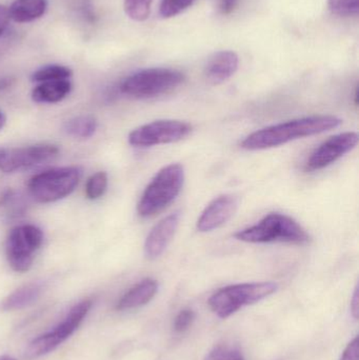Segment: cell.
<instances>
[{
  "instance_id": "obj_2",
  "label": "cell",
  "mask_w": 359,
  "mask_h": 360,
  "mask_svg": "<svg viewBox=\"0 0 359 360\" xmlns=\"http://www.w3.org/2000/svg\"><path fill=\"white\" fill-rule=\"evenodd\" d=\"M237 240L249 243H282L307 245L311 236L290 216L271 213L254 226L238 231L234 234Z\"/></svg>"
},
{
  "instance_id": "obj_19",
  "label": "cell",
  "mask_w": 359,
  "mask_h": 360,
  "mask_svg": "<svg viewBox=\"0 0 359 360\" xmlns=\"http://www.w3.org/2000/svg\"><path fill=\"white\" fill-rule=\"evenodd\" d=\"M98 122L92 115L76 116L65 124V132L69 136L78 139H89L95 134Z\"/></svg>"
},
{
  "instance_id": "obj_16",
  "label": "cell",
  "mask_w": 359,
  "mask_h": 360,
  "mask_svg": "<svg viewBox=\"0 0 359 360\" xmlns=\"http://www.w3.org/2000/svg\"><path fill=\"white\" fill-rule=\"evenodd\" d=\"M70 79L40 82L32 91V99L37 103H56L71 93Z\"/></svg>"
},
{
  "instance_id": "obj_25",
  "label": "cell",
  "mask_w": 359,
  "mask_h": 360,
  "mask_svg": "<svg viewBox=\"0 0 359 360\" xmlns=\"http://www.w3.org/2000/svg\"><path fill=\"white\" fill-rule=\"evenodd\" d=\"M204 360H244L240 351L227 347H217L207 355Z\"/></svg>"
},
{
  "instance_id": "obj_31",
  "label": "cell",
  "mask_w": 359,
  "mask_h": 360,
  "mask_svg": "<svg viewBox=\"0 0 359 360\" xmlns=\"http://www.w3.org/2000/svg\"><path fill=\"white\" fill-rule=\"evenodd\" d=\"M12 78H0V90L8 88L12 84Z\"/></svg>"
},
{
  "instance_id": "obj_3",
  "label": "cell",
  "mask_w": 359,
  "mask_h": 360,
  "mask_svg": "<svg viewBox=\"0 0 359 360\" xmlns=\"http://www.w3.org/2000/svg\"><path fill=\"white\" fill-rule=\"evenodd\" d=\"M185 170L179 164L162 168L151 180L137 205L139 216L152 217L174 201L183 188Z\"/></svg>"
},
{
  "instance_id": "obj_8",
  "label": "cell",
  "mask_w": 359,
  "mask_h": 360,
  "mask_svg": "<svg viewBox=\"0 0 359 360\" xmlns=\"http://www.w3.org/2000/svg\"><path fill=\"white\" fill-rule=\"evenodd\" d=\"M92 304L91 300H82L79 304H75L54 329L38 336L30 342L25 351V356L29 359H39L58 348L78 329L84 317L90 312Z\"/></svg>"
},
{
  "instance_id": "obj_33",
  "label": "cell",
  "mask_w": 359,
  "mask_h": 360,
  "mask_svg": "<svg viewBox=\"0 0 359 360\" xmlns=\"http://www.w3.org/2000/svg\"><path fill=\"white\" fill-rule=\"evenodd\" d=\"M0 360H16V359H13V357H10V356H4Z\"/></svg>"
},
{
  "instance_id": "obj_17",
  "label": "cell",
  "mask_w": 359,
  "mask_h": 360,
  "mask_svg": "<svg viewBox=\"0 0 359 360\" xmlns=\"http://www.w3.org/2000/svg\"><path fill=\"white\" fill-rule=\"evenodd\" d=\"M44 291V283H31L17 289L2 302V310L17 311L35 304Z\"/></svg>"
},
{
  "instance_id": "obj_9",
  "label": "cell",
  "mask_w": 359,
  "mask_h": 360,
  "mask_svg": "<svg viewBox=\"0 0 359 360\" xmlns=\"http://www.w3.org/2000/svg\"><path fill=\"white\" fill-rule=\"evenodd\" d=\"M192 126L181 120H156L143 124L129 135V143L133 147L149 148L153 146L177 143L189 136Z\"/></svg>"
},
{
  "instance_id": "obj_23",
  "label": "cell",
  "mask_w": 359,
  "mask_h": 360,
  "mask_svg": "<svg viewBox=\"0 0 359 360\" xmlns=\"http://www.w3.org/2000/svg\"><path fill=\"white\" fill-rule=\"evenodd\" d=\"M195 0H162L159 14L162 18H172L189 8Z\"/></svg>"
},
{
  "instance_id": "obj_5",
  "label": "cell",
  "mask_w": 359,
  "mask_h": 360,
  "mask_svg": "<svg viewBox=\"0 0 359 360\" xmlns=\"http://www.w3.org/2000/svg\"><path fill=\"white\" fill-rule=\"evenodd\" d=\"M185 82L181 71L167 68L141 70L126 77L120 90L126 96L135 99H149L172 92Z\"/></svg>"
},
{
  "instance_id": "obj_6",
  "label": "cell",
  "mask_w": 359,
  "mask_h": 360,
  "mask_svg": "<svg viewBox=\"0 0 359 360\" xmlns=\"http://www.w3.org/2000/svg\"><path fill=\"white\" fill-rule=\"evenodd\" d=\"M81 174V169L78 167L55 168L32 177L27 188L38 202H55L74 192Z\"/></svg>"
},
{
  "instance_id": "obj_7",
  "label": "cell",
  "mask_w": 359,
  "mask_h": 360,
  "mask_svg": "<svg viewBox=\"0 0 359 360\" xmlns=\"http://www.w3.org/2000/svg\"><path fill=\"white\" fill-rule=\"evenodd\" d=\"M44 243V232L35 224L15 226L6 241L8 264L16 272H27L33 266L36 252Z\"/></svg>"
},
{
  "instance_id": "obj_13",
  "label": "cell",
  "mask_w": 359,
  "mask_h": 360,
  "mask_svg": "<svg viewBox=\"0 0 359 360\" xmlns=\"http://www.w3.org/2000/svg\"><path fill=\"white\" fill-rule=\"evenodd\" d=\"M181 217V212H174L152 229L145 243V254L149 259H156L164 254L178 229Z\"/></svg>"
},
{
  "instance_id": "obj_20",
  "label": "cell",
  "mask_w": 359,
  "mask_h": 360,
  "mask_svg": "<svg viewBox=\"0 0 359 360\" xmlns=\"http://www.w3.org/2000/svg\"><path fill=\"white\" fill-rule=\"evenodd\" d=\"M73 72L70 68L61 65H48L36 70L31 76L33 82H53V80L70 79Z\"/></svg>"
},
{
  "instance_id": "obj_24",
  "label": "cell",
  "mask_w": 359,
  "mask_h": 360,
  "mask_svg": "<svg viewBox=\"0 0 359 360\" xmlns=\"http://www.w3.org/2000/svg\"><path fill=\"white\" fill-rule=\"evenodd\" d=\"M329 8L339 16H356L359 12V0H328Z\"/></svg>"
},
{
  "instance_id": "obj_10",
  "label": "cell",
  "mask_w": 359,
  "mask_h": 360,
  "mask_svg": "<svg viewBox=\"0 0 359 360\" xmlns=\"http://www.w3.org/2000/svg\"><path fill=\"white\" fill-rule=\"evenodd\" d=\"M58 153L59 148L48 143L21 148H4L0 149V171L14 173L33 168L53 160Z\"/></svg>"
},
{
  "instance_id": "obj_14",
  "label": "cell",
  "mask_w": 359,
  "mask_h": 360,
  "mask_svg": "<svg viewBox=\"0 0 359 360\" xmlns=\"http://www.w3.org/2000/svg\"><path fill=\"white\" fill-rule=\"evenodd\" d=\"M240 65L238 55L233 51H219L210 57L204 67V77L209 84H223L237 72Z\"/></svg>"
},
{
  "instance_id": "obj_29",
  "label": "cell",
  "mask_w": 359,
  "mask_h": 360,
  "mask_svg": "<svg viewBox=\"0 0 359 360\" xmlns=\"http://www.w3.org/2000/svg\"><path fill=\"white\" fill-rule=\"evenodd\" d=\"M8 21H10V16H8V8L0 4V36L4 33L6 27H8Z\"/></svg>"
},
{
  "instance_id": "obj_28",
  "label": "cell",
  "mask_w": 359,
  "mask_h": 360,
  "mask_svg": "<svg viewBox=\"0 0 359 360\" xmlns=\"http://www.w3.org/2000/svg\"><path fill=\"white\" fill-rule=\"evenodd\" d=\"M240 0H218V8L221 14L229 15L235 10Z\"/></svg>"
},
{
  "instance_id": "obj_1",
  "label": "cell",
  "mask_w": 359,
  "mask_h": 360,
  "mask_svg": "<svg viewBox=\"0 0 359 360\" xmlns=\"http://www.w3.org/2000/svg\"><path fill=\"white\" fill-rule=\"evenodd\" d=\"M343 120L337 116L318 115L290 120L267 127L249 135L242 143V148L249 151L271 149L290 141L320 134L339 128Z\"/></svg>"
},
{
  "instance_id": "obj_11",
  "label": "cell",
  "mask_w": 359,
  "mask_h": 360,
  "mask_svg": "<svg viewBox=\"0 0 359 360\" xmlns=\"http://www.w3.org/2000/svg\"><path fill=\"white\" fill-rule=\"evenodd\" d=\"M358 143V134L355 132L341 133L331 137L312 153L307 162L308 170L318 171L327 168L349 153Z\"/></svg>"
},
{
  "instance_id": "obj_26",
  "label": "cell",
  "mask_w": 359,
  "mask_h": 360,
  "mask_svg": "<svg viewBox=\"0 0 359 360\" xmlns=\"http://www.w3.org/2000/svg\"><path fill=\"white\" fill-rule=\"evenodd\" d=\"M194 319H195L194 311L190 310V309L181 311L175 319L174 331L176 333H183V332L187 331L193 323Z\"/></svg>"
},
{
  "instance_id": "obj_32",
  "label": "cell",
  "mask_w": 359,
  "mask_h": 360,
  "mask_svg": "<svg viewBox=\"0 0 359 360\" xmlns=\"http://www.w3.org/2000/svg\"><path fill=\"white\" fill-rule=\"evenodd\" d=\"M6 114L4 113V112L0 110V130H1L2 128H4V124H6Z\"/></svg>"
},
{
  "instance_id": "obj_27",
  "label": "cell",
  "mask_w": 359,
  "mask_h": 360,
  "mask_svg": "<svg viewBox=\"0 0 359 360\" xmlns=\"http://www.w3.org/2000/svg\"><path fill=\"white\" fill-rule=\"evenodd\" d=\"M341 360H359L358 338H354L341 355Z\"/></svg>"
},
{
  "instance_id": "obj_18",
  "label": "cell",
  "mask_w": 359,
  "mask_h": 360,
  "mask_svg": "<svg viewBox=\"0 0 359 360\" xmlns=\"http://www.w3.org/2000/svg\"><path fill=\"white\" fill-rule=\"evenodd\" d=\"M46 10V0H15L8 8L10 19L18 23L32 22L44 16Z\"/></svg>"
},
{
  "instance_id": "obj_4",
  "label": "cell",
  "mask_w": 359,
  "mask_h": 360,
  "mask_svg": "<svg viewBox=\"0 0 359 360\" xmlns=\"http://www.w3.org/2000/svg\"><path fill=\"white\" fill-rule=\"evenodd\" d=\"M278 289V283L272 281L228 285L211 296L209 306L219 319H226L244 307L257 304L269 297Z\"/></svg>"
},
{
  "instance_id": "obj_21",
  "label": "cell",
  "mask_w": 359,
  "mask_h": 360,
  "mask_svg": "<svg viewBox=\"0 0 359 360\" xmlns=\"http://www.w3.org/2000/svg\"><path fill=\"white\" fill-rule=\"evenodd\" d=\"M153 0H124V12L129 18L135 21H145L151 13Z\"/></svg>"
},
{
  "instance_id": "obj_12",
  "label": "cell",
  "mask_w": 359,
  "mask_h": 360,
  "mask_svg": "<svg viewBox=\"0 0 359 360\" xmlns=\"http://www.w3.org/2000/svg\"><path fill=\"white\" fill-rule=\"evenodd\" d=\"M240 205V199L235 195L225 194L211 201L198 218L197 230L200 232H212L227 224Z\"/></svg>"
},
{
  "instance_id": "obj_30",
  "label": "cell",
  "mask_w": 359,
  "mask_h": 360,
  "mask_svg": "<svg viewBox=\"0 0 359 360\" xmlns=\"http://www.w3.org/2000/svg\"><path fill=\"white\" fill-rule=\"evenodd\" d=\"M351 313L353 315L354 319H358L359 316V295H358V288L356 287L355 291H354L353 297L351 300Z\"/></svg>"
},
{
  "instance_id": "obj_15",
  "label": "cell",
  "mask_w": 359,
  "mask_h": 360,
  "mask_svg": "<svg viewBox=\"0 0 359 360\" xmlns=\"http://www.w3.org/2000/svg\"><path fill=\"white\" fill-rule=\"evenodd\" d=\"M157 281L152 278H145L131 288L118 302L117 310L126 311L141 308L149 304L157 293Z\"/></svg>"
},
{
  "instance_id": "obj_22",
  "label": "cell",
  "mask_w": 359,
  "mask_h": 360,
  "mask_svg": "<svg viewBox=\"0 0 359 360\" xmlns=\"http://www.w3.org/2000/svg\"><path fill=\"white\" fill-rule=\"evenodd\" d=\"M107 188V174L103 171L95 173L86 184V195L91 200H96L103 196Z\"/></svg>"
}]
</instances>
